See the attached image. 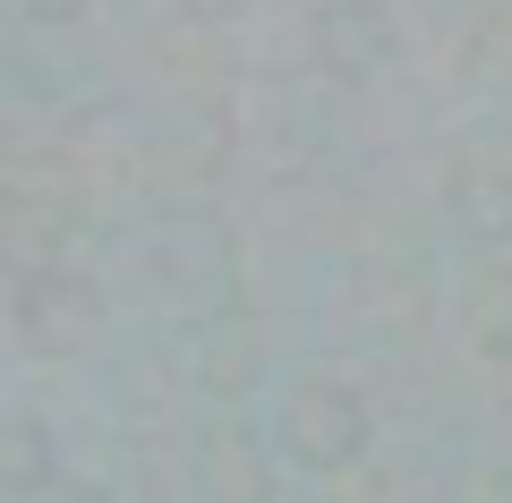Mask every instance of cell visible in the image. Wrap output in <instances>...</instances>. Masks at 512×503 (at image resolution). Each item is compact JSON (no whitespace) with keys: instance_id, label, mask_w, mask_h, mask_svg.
<instances>
[{"instance_id":"3957f363","label":"cell","mask_w":512,"mask_h":503,"mask_svg":"<svg viewBox=\"0 0 512 503\" xmlns=\"http://www.w3.org/2000/svg\"><path fill=\"white\" fill-rule=\"evenodd\" d=\"M436 222L470 256H512V154L504 145H453L436 162Z\"/></svg>"},{"instance_id":"277c9868","label":"cell","mask_w":512,"mask_h":503,"mask_svg":"<svg viewBox=\"0 0 512 503\" xmlns=\"http://www.w3.org/2000/svg\"><path fill=\"white\" fill-rule=\"evenodd\" d=\"M299 43H308V69L333 94H350L402 60V18H393V0H316Z\"/></svg>"},{"instance_id":"8992f818","label":"cell","mask_w":512,"mask_h":503,"mask_svg":"<svg viewBox=\"0 0 512 503\" xmlns=\"http://www.w3.org/2000/svg\"><path fill=\"white\" fill-rule=\"evenodd\" d=\"M154 282L171 290V299L188 307H214L222 290H231V231H222L205 205H180V214L154 222V248H146Z\"/></svg>"},{"instance_id":"6da1fadb","label":"cell","mask_w":512,"mask_h":503,"mask_svg":"<svg viewBox=\"0 0 512 503\" xmlns=\"http://www.w3.org/2000/svg\"><path fill=\"white\" fill-rule=\"evenodd\" d=\"M274 452L291 478H342L376 452V401L342 367H291L274 393Z\"/></svg>"},{"instance_id":"5b68a950","label":"cell","mask_w":512,"mask_h":503,"mask_svg":"<svg viewBox=\"0 0 512 503\" xmlns=\"http://www.w3.org/2000/svg\"><path fill=\"white\" fill-rule=\"evenodd\" d=\"M282 452L274 427H248V418H205L197 444H188V486L205 503H274L282 495Z\"/></svg>"},{"instance_id":"30bf717a","label":"cell","mask_w":512,"mask_h":503,"mask_svg":"<svg viewBox=\"0 0 512 503\" xmlns=\"http://www.w3.org/2000/svg\"><path fill=\"white\" fill-rule=\"evenodd\" d=\"M256 0H171V18L180 26H197V35H222V26H239Z\"/></svg>"},{"instance_id":"ba28073f","label":"cell","mask_w":512,"mask_h":503,"mask_svg":"<svg viewBox=\"0 0 512 503\" xmlns=\"http://www.w3.org/2000/svg\"><path fill=\"white\" fill-rule=\"evenodd\" d=\"M188 376H197V393L214 401V418H239V401H248L256 384H265V342H256V333H248L239 316H205Z\"/></svg>"},{"instance_id":"52a82bcc","label":"cell","mask_w":512,"mask_h":503,"mask_svg":"<svg viewBox=\"0 0 512 503\" xmlns=\"http://www.w3.org/2000/svg\"><path fill=\"white\" fill-rule=\"evenodd\" d=\"M453 333L470 359L512 367V256H470V273L453 290Z\"/></svg>"},{"instance_id":"8fae6325","label":"cell","mask_w":512,"mask_h":503,"mask_svg":"<svg viewBox=\"0 0 512 503\" xmlns=\"http://www.w3.org/2000/svg\"><path fill=\"white\" fill-rule=\"evenodd\" d=\"M94 0H9V18L18 26H35V35H60V26H77Z\"/></svg>"},{"instance_id":"7a4b0ae2","label":"cell","mask_w":512,"mask_h":503,"mask_svg":"<svg viewBox=\"0 0 512 503\" xmlns=\"http://www.w3.org/2000/svg\"><path fill=\"white\" fill-rule=\"evenodd\" d=\"M0 316H9V342L26 359H77V350L103 342L111 299L77 256H18V273L0 290Z\"/></svg>"},{"instance_id":"9c48e42d","label":"cell","mask_w":512,"mask_h":503,"mask_svg":"<svg viewBox=\"0 0 512 503\" xmlns=\"http://www.w3.org/2000/svg\"><path fill=\"white\" fill-rule=\"evenodd\" d=\"M52 478H60V427L43 410H26V401H9L0 410V486L9 495H43Z\"/></svg>"}]
</instances>
